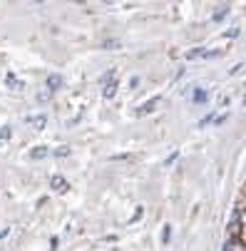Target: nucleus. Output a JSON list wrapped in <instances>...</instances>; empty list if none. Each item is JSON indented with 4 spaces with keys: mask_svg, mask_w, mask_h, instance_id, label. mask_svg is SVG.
<instances>
[{
    "mask_svg": "<svg viewBox=\"0 0 246 251\" xmlns=\"http://www.w3.org/2000/svg\"><path fill=\"white\" fill-rule=\"evenodd\" d=\"M115 90H117V82H115V70H110L107 75H104V97H112L115 95Z\"/></svg>",
    "mask_w": 246,
    "mask_h": 251,
    "instance_id": "1",
    "label": "nucleus"
},
{
    "mask_svg": "<svg viewBox=\"0 0 246 251\" xmlns=\"http://www.w3.org/2000/svg\"><path fill=\"white\" fill-rule=\"evenodd\" d=\"M159 102H162V97H152L149 102H145L142 107H139V110H137V115H147V112H154Z\"/></svg>",
    "mask_w": 246,
    "mask_h": 251,
    "instance_id": "2",
    "label": "nucleus"
},
{
    "mask_svg": "<svg viewBox=\"0 0 246 251\" xmlns=\"http://www.w3.org/2000/svg\"><path fill=\"white\" fill-rule=\"evenodd\" d=\"M27 125H32L35 129H43V127L48 125V117H45V115H30V117H27Z\"/></svg>",
    "mask_w": 246,
    "mask_h": 251,
    "instance_id": "3",
    "label": "nucleus"
},
{
    "mask_svg": "<svg viewBox=\"0 0 246 251\" xmlns=\"http://www.w3.org/2000/svg\"><path fill=\"white\" fill-rule=\"evenodd\" d=\"M50 187H52L55 192H65V189H67V182H65V176L55 174V176L50 179Z\"/></svg>",
    "mask_w": 246,
    "mask_h": 251,
    "instance_id": "4",
    "label": "nucleus"
},
{
    "mask_svg": "<svg viewBox=\"0 0 246 251\" xmlns=\"http://www.w3.org/2000/svg\"><path fill=\"white\" fill-rule=\"evenodd\" d=\"M60 85H62V77H60V75H48V80H45V87H48V92H55Z\"/></svg>",
    "mask_w": 246,
    "mask_h": 251,
    "instance_id": "5",
    "label": "nucleus"
},
{
    "mask_svg": "<svg viewBox=\"0 0 246 251\" xmlns=\"http://www.w3.org/2000/svg\"><path fill=\"white\" fill-rule=\"evenodd\" d=\"M192 100H194L197 104H199V102H206V100H209V90H206V87H194Z\"/></svg>",
    "mask_w": 246,
    "mask_h": 251,
    "instance_id": "6",
    "label": "nucleus"
},
{
    "mask_svg": "<svg viewBox=\"0 0 246 251\" xmlns=\"http://www.w3.org/2000/svg\"><path fill=\"white\" fill-rule=\"evenodd\" d=\"M224 15H229V5H219V10H214V15H212V20L214 23H219Z\"/></svg>",
    "mask_w": 246,
    "mask_h": 251,
    "instance_id": "7",
    "label": "nucleus"
},
{
    "mask_svg": "<svg viewBox=\"0 0 246 251\" xmlns=\"http://www.w3.org/2000/svg\"><path fill=\"white\" fill-rule=\"evenodd\" d=\"M30 157H32V159H43V157H48V147H38V150H32V152H30Z\"/></svg>",
    "mask_w": 246,
    "mask_h": 251,
    "instance_id": "8",
    "label": "nucleus"
},
{
    "mask_svg": "<svg viewBox=\"0 0 246 251\" xmlns=\"http://www.w3.org/2000/svg\"><path fill=\"white\" fill-rule=\"evenodd\" d=\"M5 82H8V85H10L13 90H20V87H23V82H20V80H18L15 75H8V77H5Z\"/></svg>",
    "mask_w": 246,
    "mask_h": 251,
    "instance_id": "9",
    "label": "nucleus"
},
{
    "mask_svg": "<svg viewBox=\"0 0 246 251\" xmlns=\"http://www.w3.org/2000/svg\"><path fill=\"white\" fill-rule=\"evenodd\" d=\"M169 236H172V226L167 224V226H164V231H162V241L167 244V241H169Z\"/></svg>",
    "mask_w": 246,
    "mask_h": 251,
    "instance_id": "10",
    "label": "nucleus"
},
{
    "mask_svg": "<svg viewBox=\"0 0 246 251\" xmlns=\"http://www.w3.org/2000/svg\"><path fill=\"white\" fill-rule=\"evenodd\" d=\"M10 134H13L10 127H3V129H0V139H10Z\"/></svg>",
    "mask_w": 246,
    "mask_h": 251,
    "instance_id": "11",
    "label": "nucleus"
},
{
    "mask_svg": "<svg viewBox=\"0 0 246 251\" xmlns=\"http://www.w3.org/2000/svg\"><path fill=\"white\" fill-rule=\"evenodd\" d=\"M55 154H57V157H67V154H70V147H62V150H57Z\"/></svg>",
    "mask_w": 246,
    "mask_h": 251,
    "instance_id": "12",
    "label": "nucleus"
},
{
    "mask_svg": "<svg viewBox=\"0 0 246 251\" xmlns=\"http://www.w3.org/2000/svg\"><path fill=\"white\" fill-rule=\"evenodd\" d=\"M241 67H244V62H239V65H234V67H231V73H229V75H236V73H239V70H241Z\"/></svg>",
    "mask_w": 246,
    "mask_h": 251,
    "instance_id": "13",
    "label": "nucleus"
},
{
    "mask_svg": "<svg viewBox=\"0 0 246 251\" xmlns=\"http://www.w3.org/2000/svg\"><path fill=\"white\" fill-rule=\"evenodd\" d=\"M239 209H246V187H244V199L239 201Z\"/></svg>",
    "mask_w": 246,
    "mask_h": 251,
    "instance_id": "14",
    "label": "nucleus"
}]
</instances>
